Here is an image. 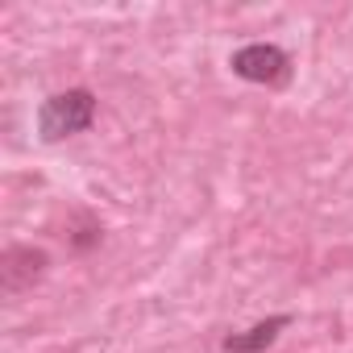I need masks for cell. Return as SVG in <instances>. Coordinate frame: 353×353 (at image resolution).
<instances>
[{"label": "cell", "instance_id": "277c9868", "mask_svg": "<svg viewBox=\"0 0 353 353\" xmlns=\"http://www.w3.org/2000/svg\"><path fill=\"white\" fill-rule=\"evenodd\" d=\"M287 324H291V316H270V320H262V324H254V328H245V332H237V336H225L221 349H225V353H262L266 345L279 341V332H283Z\"/></svg>", "mask_w": 353, "mask_h": 353}, {"label": "cell", "instance_id": "6da1fadb", "mask_svg": "<svg viewBox=\"0 0 353 353\" xmlns=\"http://www.w3.org/2000/svg\"><path fill=\"white\" fill-rule=\"evenodd\" d=\"M96 121V96L88 88H71V92H59L42 104L38 112V129L46 141H63L71 133H83L88 125Z\"/></svg>", "mask_w": 353, "mask_h": 353}, {"label": "cell", "instance_id": "7a4b0ae2", "mask_svg": "<svg viewBox=\"0 0 353 353\" xmlns=\"http://www.w3.org/2000/svg\"><path fill=\"white\" fill-rule=\"evenodd\" d=\"M229 67H233V75H241V79H250V83H283V79L291 75V59H287L279 46H270V42H250V46H241V50L229 59Z\"/></svg>", "mask_w": 353, "mask_h": 353}, {"label": "cell", "instance_id": "3957f363", "mask_svg": "<svg viewBox=\"0 0 353 353\" xmlns=\"http://www.w3.org/2000/svg\"><path fill=\"white\" fill-rule=\"evenodd\" d=\"M42 270H46V254L34 245H13L0 258V279H5L9 291H26L34 279H42Z\"/></svg>", "mask_w": 353, "mask_h": 353}]
</instances>
